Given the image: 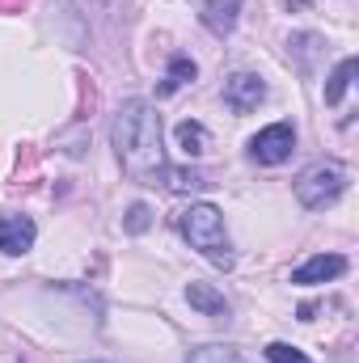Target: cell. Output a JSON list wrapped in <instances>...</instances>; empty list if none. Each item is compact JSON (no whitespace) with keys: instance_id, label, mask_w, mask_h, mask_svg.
<instances>
[{"instance_id":"2e32d148","label":"cell","mask_w":359,"mask_h":363,"mask_svg":"<svg viewBox=\"0 0 359 363\" xmlns=\"http://www.w3.org/2000/svg\"><path fill=\"white\" fill-rule=\"evenodd\" d=\"M287 47L300 55V68H304V72H313V55H317L321 38H317V34H292V43H287Z\"/></svg>"},{"instance_id":"9c48e42d","label":"cell","mask_w":359,"mask_h":363,"mask_svg":"<svg viewBox=\"0 0 359 363\" xmlns=\"http://www.w3.org/2000/svg\"><path fill=\"white\" fill-rule=\"evenodd\" d=\"M237 17H241V0H203V26L216 38H228L237 30Z\"/></svg>"},{"instance_id":"277c9868","label":"cell","mask_w":359,"mask_h":363,"mask_svg":"<svg viewBox=\"0 0 359 363\" xmlns=\"http://www.w3.org/2000/svg\"><path fill=\"white\" fill-rule=\"evenodd\" d=\"M292 152H296V127L292 123H270L250 140V157L258 165H283V161H292Z\"/></svg>"},{"instance_id":"7a4b0ae2","label":"cell","mask_w":359,"mask_h":363,"mask_svg":"<svg viewBox=\"0 0 359 363\" xmlns=\"http://www.w3.org/2000/svg\"><path fill=\"white\" fill-rule=\"evenodd\" d=\"M178 224H182V237L190 241V250H199L211 267H220V271L233 267V241H228V233H224L220 207H211V203H190V207L182 211Z\"/></svg>"},{"instance_id":"52a82bcc","label":"cell","mask_w":359,"mask_h":363,"mask_svg":"<svg viewBox=\"0 0 359 363\" xmlns=\"http://www.w3.org/2000/svg\"><path fill=\"white\" fill-rule=\"evenodd\" d=\"M34 237H38V228L30 216H0V254L17 258L34 245Z\"/></svg>"},{"instance_id":"8fae6325","label":"cell","mask_w":359,"mask_h":363,"mask_svg":"<svg viewBox=\"0 0 359 363\" xmlns=\"http://www.w3.org/2000/svg\"><path fill=\"white\" fill-rule=\"evenodd\" d=\"M359 72V60L355 55H347V60H338V68L326 77V106H338L343 97H347V89H351V77Z\"/></svg>"},{"instance_id":"ac0fdd59","label":"cell","mask_w":359,"mask_h":363,"mask_svg":"<svg viewBox=\"0 0 359 363\" xmlns=\"http://www.w3.org/2000/svg\"><path fill=\"white\" fill-rule=\"evenodd\" d=\"M89 363H97V359H89Z\"/></svg>"},{"instance_id":"5bb4252c","label":"cell","mask_w":359,"mask_h":363,"mask_svg":"<svg viewBox=\"0 0 359 363\" xmlns=\"http://www.w3.org/2000/svg\"><path fill=\"white\" fill-rule=\"evenodd\" d=\"M186 363H245L241 359V351L237 347H228V342H203V347H194Z\"/></svg>"},{"instance_id":"3957f363","label":"cell","mask_w":359,"mask_h":363,"mask_svg":"<svg viewBox=\"0 0 359 363\" xmlns=\"http://www.w3.org/2000/svg\"><path fill=\"white\" fill-rule=\"evenodd\" d=\"M343 190H347V174H343V165H334V161H321V165H313V169H304V174L296 178V199H300V207H309V211L330 207Z\"/></svg>"},{"instance_id":"5b68a950","label":"cell","mask_w":359,"mask_h":363,"mask_svg":"<svg viewBox=\"0 0 359 363\" xmlns=\"http://www.w3.org/2000/svg\"><path fill=\"white\" fill-rule=\"evenodd\" d=\"M263 97H267V85H263V77H254V72H233V77L224 81V106H228L233 114L258 110Z\"/></svg>"},{"instance_id":"ba28073f","label":"cell","mask_w":359,"mask_h":363,"mask_svg":"<svg viewBox=\"0 0 359 363\" xmlns=\"http://www.w3.org/2000/svg\"><path fill=\"white\" fill-rule=\"evenodd\" d=\"M186 304L199 308V313L211 317V321H228V317H233V304H228L224 291H216L211 283H186Z\"/></svg>"},{"instance_id":"8992f818","label":"cell","mask_w":359,"mask_h":363,"mask_svg":"<svg viewBox=\"0 0 359 363\" xmlns=\"http://www.w3.org/2000/svg\"><path fill=\"white\" fill-rule=\"evenodd\" d=\"M338 274H347V258L343 254H313L309 262H300L292 271L296 287H317V283H334Z\"/></svg>"},{"instance_id":"9a60e30c","label":"cell","mask_w":359,"mask_h":363,"mask_svg":"<svg viewBox=\"0 0 359 363\" xmlns=\"http://www.w3.org/2000/svg\"><path fill=\"white\" fill-rule=\"evenodd\" d=\"M123 228H127L131 237L148 233V228H153V207H148V203H131V207H127V216H123Z\"/></svg>"},{"instance_id":"e0dca14e","label":"cell","mask_w":359,"mask_h":363,"mask_svg":"<svg viewBox=\"0 0 359 363\" xmlns=\"http://www.w3.org/2000/svg\"><path fill=\"white\" fill-rule=\"evenodd\" d=\"M267 363H313L300 347H292V342H270L267 347Z\"/></svg>"},{"instance_id":"7c38bea8","label":"cell","mask_w":359,"mask_h":363,"mask_svg":"<svg viewBox=\"0 0 359 363\" xmlns=\"http://www.w3.org/2000/svg\"><path fill=\"white\" fill-rule=\"evenodd\" d=\"M194 77H199V64H194L190 55H174V60H170V72H165V81H161V97L186 89Z\"/></svg>"},{"instance_id":"6da1fadb","label":"cell","mask_w":359,"mask_h":363,"mask_svg":"<svg viewBox=\"0 0 359 363\" xmlns=\"http://www.w3.org/2000/svg\"><path fill=\"white\" fill-rule=\"evenodd\" d=\"M110 148H114L127 178L157 186L161 169H165V131H161L157 106L144 97L123 101L114 123H110Z\"/></svg>"},{"instance_id":"4fadbf2b","label":"cell","mask_w":359,"mask_h":363,"mask_svg":"<svg viewBox=\"0 0 359 363\" xmlns=\"http://www.w3.org/2000/svg\"><path fill=\"white\" fill-rule=\"evenodd\" d=\"M157 182H161L165 190H174V194H190V190H203V186H207V178H203L199 169H174V165H165Z\"/></svg>"},{"instance_id":"30bf717a","label":"cell","mask_w":359,"mask_h":363,"mask_svg":"<svg viewBox=\"0 0 359 363\" xmlns=\"http://www.w3.org/2000/svg\"><path fill=\"white\" fill-rule=\"evenodd\" d=\"M174 140H178V148L186 157H203V152L211 148V131H207L199 118H182L178 127H174Z\"/></svg>"}]
</instances>
